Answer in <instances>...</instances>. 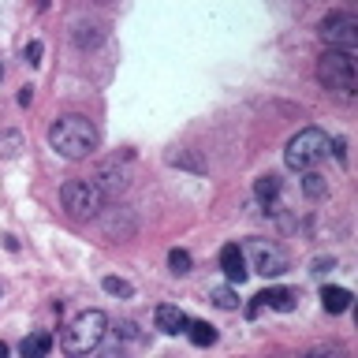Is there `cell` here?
<instances>
[{"label":"cell","instance_id":"cell-17","mask_svg":"<svg viewBox=\"0 0 358 358\" xmlns=\"http://www.w3.org/2000/svg\"><path fill=\"white\" fill-rule=\"evenodd\" d=\"M75 41L83 45V49H94V45L101 41V27H86V22H78V27H75Z\"/></svg>","mask_w":358,"mask_h":358},{"label":"cell","instance_id":"cell-3","mask_svg":"<svg viewBox=\"0 0 358 358\" xmlns=\"http://www.w3.org/2000/svg\"><path fill=\"white\" fill-rule=\"evenodd\" d=\"M329 150H332V142L321 127H302L299 134H291V142L284 150V164L291 172H310V168H317L329 157Z\"/></svg>","mask_w":358,"mask_h":358},{"label":"cell","instance_id":"cell-24","mask_svg":"<svg viewBox=\"0 0 358 358\" xmlns=\"http://www.w3.org/2000/svg\"><path fill=\"white\" fill-rule=\"evenodd\" d=\"M97 358H123V351H120V347H112V351H105V355H97Z\"/></svg>","mask_w":358,"mask_h":358},{"label":"cell","instance_id":"cell-16","mask_svg":"<svg viewBox=\"0 0 358 358\" xmlns=\"http://www.w3.org/2000/svg\"><path fill=\"white\" fill-rule=\"evenodd\" d=\"M254 194H257V201H273V198L280 194V179H276V176H257Z\"/></svg>","mask_w":358,"mask_h":358},{"label":"cell","instance_id":"cell-18","mask_svg":"<svg viewBox=\"0 0 358 358\" xmlns=\"http://www.w3.org/2000/svg\"><path fill=\"white\" fill-rule=\"evenodd\" d=\"M105 291H108V295H120V299H131L134 295V287L123 276H105Z\"/></svg>","mask_w":358,"mask_h":358},{"label":"cell","instance_id":"cell-12","mask_svg":"<svg viewBox=\"0 0 358 358\" xmlns=\"http://www.w3.org/2000/svg\"><path fill=\"white\" fill-rule=\"evenodd\" d=\"M19 351H22V358H45L52 351V336L49 332H30L27 340L19 343Z\"/></svg>","mask_w":358,"mask_h":358},{"label":"cell","instance_id":"cell-9","mask_svg":"<svg viewBox=\"0 0 358 358\" xmlns=\"http://www.w3.org/2000/svg\"><path fill=\"white\" fill-rule=\"evenodd\" d=\"M262 306H268V310H280V313H291L299 306V291L295 287H268V291H262V295H254Z\"/></svg>","mask_w":358,"mask_h":358},{"label":"cell","instance_id":"cell-22","mask_svg":"<svg viewBox=\"0 0 358 358\" xmlns=\"http://www.w3.org/2000/svg\"><path fill=\"white\" fill-rule=\"evenodd\" d=\"M41 52H45L41 41H30V45H27V64H41Z\"/></svg>","mask_w":358,"mask_h":358},{"label":"cell","instance_id":"cell-2","mask_svg":"<svg viewBox=\"0 0 358 358\" xmlns=\"http://www.w3.org/2000/svg\"><path fill=\"white\" fill-rule=\"evenodd\" d=\"M105 332H108L105 310H86V313H78V317L64 329L60 347H64V355H71V358L90 355V351H97V347H101Z\"/></svg>","mask_w":358,"mask_h":358},{"label":"cell","instance_id":"cell-21","mask_svg":"<svg viewBox=\"0 0 358 358\" xmlns=\"http://www.w3.org/2000/svg\"><path fill=\"white\" fill-rule=\"evenodd\" d=\"M306 358H347V351L340 343H321V347H313Z\"/></svg>","mask_w":358,"mask_h":358},{"label":"cell","instance_id":"cell-14","mask_svg":"<svg viewBox=\"0 0 358 358\" xmlns=\"http://www.w3.org/2000/svg\"><path fill=\"white\" fill-rule=\"evenodd\" d=\"M187 336H190V343H194V347H213V343H217V329H213L209 321H190Z\"/></svg>","mask_w":358,"mask_h":358},{"label":"cell","instance_id":"cell-5","mask_svg":"<svg viewBox=\"0 0 358 358\" xmlns=\"http://www.w3.org/2000/svg\"><path fill=\"white\" fill-rule=\"evenodd\" d=\"M60 201L75 220H94L97 213L105 209V190H101L94 179H67L60 187Z\"/></svg>","mask_w":358,"mask_h":358},{"label":"cell","instance_id":"cell-11","mask_svg":"<svg viewBox=\"0 0 358 358\" xmlns=\"http://www.w3.org/2000/svg\"><path fill=\"white\" fill-rule=\"evenodd\" d=\"M351 291H347V287H324L321 291V306L324 310H329V313H347V310H351Z\"/></svg>","mask_w":358,"mask_h":358},{"label":"cell","instance_id":"cell-25","mask_svg":"<svg viewBox=\"0 0 358 358\" xmlns=\"http://www.w3.org/2000/svg\"><path fill=\"white\" fill-rule=\"evenodd\" d=\"M0 358H8V343H0Z\"/></svg>","mask_w":358,"mask_h":358},{"label":"cell","instance_id":"cell-19","mask_svg":"<svg viewBox=\"0 0 358 358\" xmlns=\"http://www.w3.org/2000/svg\"><path fill=\"white\" fill-rule=\"evenodd\" d=\"M209 299L217 302L220 310H239V299H235V291H231V287H217Z\"/></svg>","mask_w":358,"mask_h":358},{"label":"cell","instance_id":"cell-7","mask_svg":"<svg viewBox=\"0 0 358 358\" xmlns=\"http://www.w3.org/2000/svg\"><path fill=\"white\" fill-rule=\"evenodd\" d=\"M321 38H324L329 49L351 52L358 45V19L351 15V11H332V15L321 19Z\"/></svg>","mask_w":358,"mask_h":358},{"label":"cell","instance_id":"cell-10","mask_svg":"<svg viewBox=\"0 0 358 358\" xmlns=\"http://www.w3.org/2000/svg\"><path fill=\"white\" fill-rule=\"evenodd\" d=\"M153 317H157V329H161V332H168V336H179V332H187V324H190V317H187V313L179 310V306H168V302H164V306H157V313H153Z\"/></svg>","mask_w":358,"mask_h":358},{"label":"cell","instance_id":"cell-1","mask_svg":"<svg viewBox=\"0 0 358 358\" xmlns=\"http://www.w3.org/2000/svg\"><path fill=\"white\" fill-rule=\"evenodd\" d=\"M49 145L67 161H83L97 150V127L86 116H60L49 127Z\"/></svg>","mask_w":358,"mask_h":358},{"label":"cell","instance_id":"cell-15","mask_svg":"<svg viewBox=\"0 0 358 358\" xmlns=\"http://www.w3.org/2000/svg\"><path fill=\"white\" fill-rule=\"evenodd\" d=\"M302 190H306V198H324V194H329V183H324V179L310 168V172H302Z\"/></svg>","mask_w":358,"mask_h":358},{"label":"cell","instance_id":"cell-26","mask_svg":"<svg viewBox=\"0 0 358 358\" xmlns=\"http://www.w3.org/2000/svg\"><path fill=\"white\" fill-rule=\"evenodd\" d=\"M101 4H112V0H101Z\"/></svg>","mask_w":358,"mask_h":358},{"label":"cell","instance_id":"cell-23","mask_svg":"<svg viewBox=\"0 0 358 358\" xmlns=\"http://www.w3.org/2000/svg\"><path fill=\"white\" fill-rule=\"evenodd\" d=\"M30 97H34V90H30V86H22V94H19V105H30Z\"/></svg>","mask_w":358,"mask_h":358},{"label":"cell","instance_id":"cell-6","mask_svg":"<svg viewBox=\"0 0 358 358\" xmlns=\"http://www.w3.org/2000/svg\"><path fill=\"white\" fill-rule=\"evenodd\" d=\"M243 257H246V268L262 276H284L287 273V250L280 243H268V239H250L243 246Z\"/></svg>","mask_w":358,"mask_h":358},{"label":"cell","instance_id":"cell-13","mask_svg":"<svg viewBox=\"0 0 358 358\" xmlns=\"http://www.w3.org/2000/svg\"><path fill=\"white\" fill-rule=\"evenodd\" d=\"M94 183H97L101 190H105V198H108V194H120V190L127 187V179H123V172H116L112 164H105V168L97 172V179H94Z\"/></svg>","mask_w":358,"mask_h":358},{"label":"cell","instance_id":"cell-8","mask_svg":"<svg viewBox=\"0 0 358 358\" xmlns=\"http://www.w3.org/2000/svg\"><path fill=\"white\" fill-rule=\"evenodd\" d=\"M220 268H224V276H228V284H243L246 280V257H243V246L239 243H228L220 250Z\"/></svg>","mask_w":358,"mask_h":358},{"label":"cell","instance_id":"cell-27","mask_svg":"<svg viewBox=\"0 0 358 358\" xmlns=\"http://www.w3.org/2000/svg\"><path fill=\"white\" fill-rule=\"evenodd\" d=\"M0 75H4V71H0Z\"/></svg>","mask_w":358,"mask_h":358},{"label":"cell","instance_id":"cell-4","mask_svg":"<svg viewBox=\"0 0 358 358\" xmlns=\"http://www.w3.org/2000/svg\"><path fill=\"white\" fill-rule=\"evenodd\" d=\"M317 83L332 94H355L358 90V67H355V56L343 52V49H324L317 56Z\"/></svg>","mask_w":358,"mask_h":358},{"label":"cell","instance_id":"cell-20","mask_svg":"<svg viewBox=\"0 0 358 358\" xmlns=\"http://www.w3.org/2000/svg\"><path fill=\"white\" fill-rule=\"evenodd\" d=\"M168 265H172V273L183 276V273H190V265H194V262H190L187 250H168Z\"/></svg>","mask_w":358,"mask_h":358}]
</instances>
